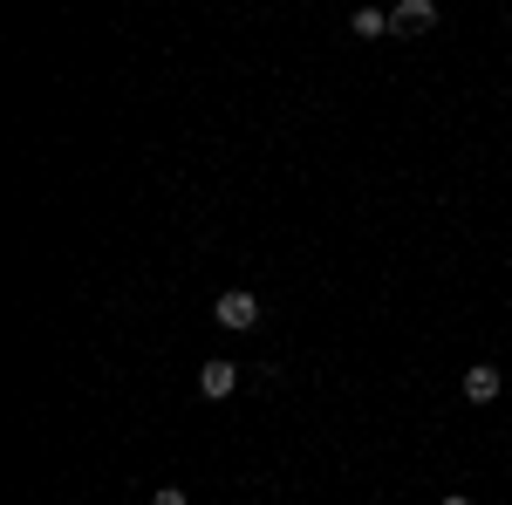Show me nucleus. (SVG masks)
<instances>
[{
    "label": "nucleus",
    "instance_id": "nucleus-5",
    "mask_svg": "<svg viewBox=\"0 0 512 505\" xmlns=\"http://www.w3.org/2000/svg\"><path fill=\"white\" fill-rule=\"evenodd\" d=\"M349 28H355L362 41H376L383 28H390V14H383V7H355V21H349Z\"/></svg>",
    "mask_w": 512,
    "mask_h": 505
},
{
    "label": "nucleus",
    "instance_id": "nucleus-1",
    "mask_svg": "<svg viewBox=\"0 0 512 505\" xmlns=\"http://www.w3.org/2000/svg\"><path fill=\"white\" fill-rule=\"evenodd\" d=\"M233 389H239V369H233V362H219V355H212V362L198 369V396H205V403H219V396H233Z\"/></svg>",
    "mask_w": 512,
    "mask_h": 505
},
{
    "label": "nucleus",
    "instance_id": "nucleus-4",
    "mask_svg": "<svg viewBox=\"0 0 512 505\" xmlns=\"http://www.w3.org/2000/svg\"><path fill=\"white\" fill-rule=\"evenodd\" d=\"M499 369H492V362H472V369H465V396H472V403H492V396H499Z\"/></svg>",
    "mask_w": 512,
    "mask_h": 505
},
{
    "label": "nucleus",
    "instance_id": "nucleus-6",
    "mask_svg": "<svg viewBox=\"0 0 512 505\" xmlns=\"http://www.w3.org/2000/svg\"><path fill=\"white\" fill-rule=\"evenodd\" d=\"M158 505H185V492H178V485H164V492H158Z\"/></svg>",
    "mask_w": 512,
    "mask_h": 505
},
{
    "label": "nucleus",
    "instance_id": "nucleus-7",
    "mask_svg": "<svg viewBox=\"0 0 512 505\" xmlns=\"http://www.w3.org/2000/svg\"><path fill=\"white\" fill-rule=\"evenodd\" d=\"M444 505H472V499H465V492H458V499H444Z\"/></svg>",
    "mask_w": 512,
    "mask_h": 505
},
{
    "label": "nucleus",
    "instance_id": "nucleus-2",
    "mask_svg": "<svg viewBox=\"0 0 512 505\" xmlns=\"http://www.w3.org/2000/svg\"><path fill=\"white\" fill-rule=\"evenodd\" d=\"M212 314H219V328H253V321H260V301L233 287V294H219V308H212Z\"/></svg>",
    "mask_w": 512,
    "mask_h": 505
},
{
    "label": "nucleus",
    "instance_id": "nucleus-3",
    "mask_svg": "<svg viewBox=\"0 0 512 505\" xmlns=\"http://www.w3.org/2000/svg\"><path fill=\"white\" fill-rule=\"evenodd\" d=\"M390 28L396 35H424V28H437V7L431 0H403V7L390 14Z\"/></svg>",
    "mask_w": 512,
    "mask_h": 505
}]
</instances>
